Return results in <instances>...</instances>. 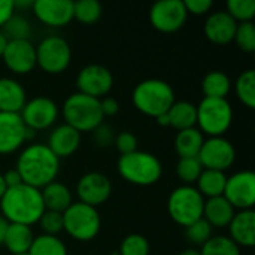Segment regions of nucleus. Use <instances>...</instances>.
Returning a JSON list of instances; mask_svg holds the SVG:
<instances>
[{
  "label": "nucleus",
  "mask_w": 255,
  "mask_h": 255,
  "mask_svg": "<svg viewBox=\"0 0 255 255\" xmlns=\"http://www.w3.org/2000/svg\"><path fill=\"white\" fill-rule=\"evenodd\" d=\"M15 169L22 184L42 190L55 181L60 172V158L46 143H30L19 152Z\"/></svg>",
  "instance_id": "obj_1"
},
{
  "label": "nucleus",
  "mask_w": 255,
  "mask_h": 255,
  "mask_svg": "<svg viewBox=\"0 0 255 255\" xmlns=\"http://www.w3.org/2000/svg\"><path fill=\"white\" fill-rule=\"evenodd\" d=\"M235 91L238 99L250 109L255 108V70L248 69L242 72L236 82H235Z\"/></svg>",
  "instance_id": "obj_31"
},
{
  "label": "nucleus",
  "mask_w": 255,
  "mask_h": 255,
  "mask_svg": "<svg viewBox=\"0 0 255 255\" xmlns=\"http://www.w3.org/2000/svg\"><path fill=\"white\" fill-rule=\"evenodd\" d=\"M7 37L4 36V33L3 31H0V57L3 55V52H4V49H6V46H7Z\"/></svg>",
  "instance_id": "obj_50"
},
{
  "label": "nucleus",
  "mask_w": 255,
  "mask_h": 255,
  "mask_svg": "<svg viewBox=\"0 0 255 255\" xmlns=\"http://www.w3.org/2000/svg\"><path fill=\"white\" fill-rule=\"evenodd\" d=\"M27 130L19 114L0 112V155L18 151L27 142Z\"/></svg>",
  "instance_id": "obj_18"
},
{
  "label": "nucleus",
  "mask_w": 255,
  "mask_h": 255,
  "mask_svg": "<svg viewBox=\"0 0 255 255\" xmlns=\"http://www.w3.org/2000/svg\"><path fill=\"white\" fill-rule=\"evenodd\" d=\"M202 172H203V166L197 157L179 158L176 166V175L184 182V185L196 184Z\"/></svg>",
  "instance_id": "obj_34"
},
{
  "label": "nucleus",
  "mask_w": 255,
  "mask_h": 255,
  "mask_svg": "<svg viewBox=\"0 0 255 255\" xmlns=\"http://www.w3.org/2000/svg\"><path fill=\"white\" fill-rule=\"evenodd\" d=\"M76 194L81 203H85L91 208H96L106 203L112 194L111 179L99 172H88L78 181Z\"/></svg>",
  "instance_id": "obj_15"
},
{
  "label": "nucleus",
  "mask_w": 255,
  "mask_h": 255,
  "mask_svg": "<svg viewBox=\"0 0 255 255\" xmlns=\"http://www.w3.org/2000/svg\"><path fill=\"white\" fill-rule=\"evenodd\" d=\"M33 239H34V235L28 226L9 224L6 235H4L3 245L12 255L24 254V253H28L33 244Z\"/></svg>",
  "instance_id": "obj_26"
},
{
  "label": "nucleus",
  "mask_w": 255,
  "mask_h": 255,
  "mask_svg": "<svg viewBox=\"0 0 255 255\" xmlns=\"http://www.w3.org/2000/svg\"><path fill=\"white\" fill-rule=\"evenodd\" d=\"M1 58L12 73H30L36 67V46L30 40H9Z\"/></svg>",
  "instance_id": "obj_16"
},
{
  "label": "nucleus",
  "mask_w": 255,
  "mask_h": 255,
  "mask_svg": "<svg viewBox=\"0 0 255 255\" xmlns=\"http://www.w3.org/2000/svg\"><path fill=\"white\" fill-rule=\"evenodd\" d=\"M40 196H42L45 211L63 214L73 203L70 190L58 181H54V182L48 184L46 187H43L40 190Z\"/></svg>",
  "instance_id": "obj_24"
},
{
  "label": "nucleus",
  "mask_w": 255,
  "mask_h": 255,
  "mask_svg": "<svg viewBox=\"0 0 255 255\" xmlns=\"http://www.w3.org/2000/svg\"><path fill=\"white\" fill-rule=\"evenodd\" d=\"M93 139L96 142L97 146H102V148H106L109 145L114 143L115 140V134H114V130L112 127L106 126V124H100L97 128L93 130Z\"/></svg>",
  "instance_id": "obj_42"
},
{
  "label": "nucleus",
  "mask_w": 255,
  "mask_h": 255,
  "mask_svg": "<svg viewBox=\"0 0 255 255\" xmlns=\"http://www.w3.org/2000/svg\"><path fill=\"white\" fill-rule=\"evenodd\" d=\"M226 12L236 22H248L255 16V0H227Z\"/></svg>",
  "instance_id": "obj_36"
},
{
  "label": "nucleus",
  "mask_w": 255,
  "mask_h": 255,
  "mask_svg": "<svg viewBox=\"0 0 255 255\" xmlns=\"http://www.w3.org/2000/svg\"><path fill=\"white\" fill-rule=\"evenodd\" d=\"M75 84L78 87V93L100 100L112 90L114 76L111 70L102 64H88L78 72Z\"/></svg>",
  "instance_id": "obj_13"
},
{
  "label": "nucleus",
  "mask_w": 255,
  "mask_h": 255,
  "mask_svg": "<svg viewBox=\"0 0 255 255\" xmlns=\"http://www.w3.org/2000/svg\"><path fill=\"white\" fill-rule=\"evenodd\" d=\"M167 117L169 127H173L178 131L193 128L197 124V106L187 100L175 102L167 111Z\"/></svg>",
  "instance_id": "obj_25"
},
{
  "label": "nucleus",
  "mask_w": 255,
  "mask_h": 255,
  "mask_svg": "<svg viewBox=\"0 0 255 255\" xmlns=\"http://www.w3.org/2000/svg\"><path fill=\"white\" fill-rule=\"evenodd\" d=\"M120 176L139 187H149L160 181L163 175L161 161L151 152L134 151L131 154L121 155L117 164Z\"/></svg>",
  "instance_id": "obj_4"
},
{
  "label": "nucleus",
  "mask_w": 255,
  "mask_h": 255,
  "mask_svg": "<svg viewBox=\"0 0 255 255\" xmlns=\"http://www.w3.org/2000/svg\"><path fill=\"white\" fill-rule=\"evenodd\" d=\"M31 6H33L31 0H16V1H13L15 9H25V7H31Z\"/></svg>",
  "instance_id": "obj_48"
},
{
  "label": "nucleus",
  "mask_w": 255,
  "mask_h": 255,
  "mask_svg": "<svg viewBox=\"0 0 255 255\" xmlns=\"http://www.w3.org/2000/svg\"><path fill=\"white\" fill-rule=\"evenodd\" d=\"M39 224L43 230V235L57 236L60 232H63V214L45 211L39 220Z\"/></svg>",
  "instance_id": "obj_40"
},
{
  "label": "nucleus",
  "mask_w": 255,
  "mask_h": 255,
  "mask_svg": "<svg viewBox=\"0 0 255 255\" xmlns=\"http://www.w3.org/2000/svg\"><path fill=\"white\" fill-rule=\"evenodd\" d=\"M155 121H157V124H158V126L169 127V117H167V112H166V114H163V115H160V117H157V118H155Z\"/></svg>",
  "instance_id": "obj_49"
},
{
  "label": "nucleus",
  "mask_w": 255,
  "mask_h": 255,
  "mask_svg": "<svg viewBox=\"0 0 255 255\" xmlns=\"http://www.w3.org/2000/svg\"><path fill=\"white\" fill-rule=\"evenodd\" d=\"M25 103L24 87L13 78H0V112L19 114Z\"/></svg>",
  "instance_id": "obj_22"
},
{
  "label": "nucleus",
  "mask_w": 255,
  "mask_h": 255,
  "mask_svg": "<svg viewBox=\"0 0 255 255\" xmlns=\"http://www.w3.org/2000/svg\"><path fill=\"white\" fill-rule=\"evenodd\" d=\"M118 152L121 155H126V154H131L134 151H137V137L131 133V131H121L115 136V140H114Z\"/></svg>",
  "instance_id": "obj_41"
},
{
  "label": "nucleus",
  "mask_w": 255,
  "mask_h": 255,
  "mask_svg": "<svg viewBox=\"0 0 255 255\" xmlns=\"http://www.w3.org/2000/svg\"><path fill=\"white\" fill-rule=\"evenodd\" d=\"M0 211L1 217L9 224H22L30 227L39 223L45 212L40 190L25 184L7 188L0 199Z\"/></svg>",
  "instance_id": "obj_2"
},
{
  "label": "nucleus",
  "mask_w": 255,
  "mask_h": 255,
  "mask_svg": "<svg viewBox=\"0 0 255 255\" xmlns=\"http://www.w3.org/2000/svg\"><path fill=\"white\" fill-rule=\"evenodd\" d=\"M103 7L97 0H78L73 1V18L81 24L91 25L102 16Z\"/></svg>",
  "instance_id": "obj_32"
},
{
  "label": "nucleus",
  "mask_w": 255,
  "mask_h": 255,
  "mask_svg": "<svg viewBox=\"0 0 255 255\" xmlns=\"http://www.w3.org/2000/svg\"><path fill=\"white\" fill-rule=\"evenodd\" d=\"M131 102L143 115L157 118L166 114L176 100L170 84L163 79L151 78L139 82L134 87L131 93Z\"/></svg>",
  "instance_id": "obj_3"
},
{
  "label": "nucleus",
  "mask_w": 255,
  "mask_h": 255,
  "mask_svg": "<svg viewBox=\"0 0 255 255\" xmlns=\"http://www.w3.org/2000/svg\"><path fill=\"white\" fill-rule=\"evenodd\" d=\"M205 199L193 185H181L175 188L167 199V212L170 218L182 226L190 224L203 218Z\"/></svg>",
  "instance_id": "obj_8"
},
{
  "label": "nucleus",
  "mask_w": 255,
  "mask_h": 255,
  "mask_svg": "<svg viewBox=\"0 0 255 255\" xmlns=\"http://www.w3.org/2000/svg\"><path fill=\"white\" fill-rule=\"evenodd\" d=\"M179 255H202L200 254V250H196V248H188L185 251H182Z\"/></svg>",
  "instance_id": "obj_51"
},
{
  "label": "nucleus",
  "mask_w": 255,
  "mask_h": 255,
  "mask_svg": "<svg viewBox=\"0 0 255 255\" xmlns=\"http://www.w3.org/2000/svg\"><path fill=\"white\" fill-rule=\"evenodd\" d=\"M72 61V48L60 36H46L36 46V66L45 73L60 75Z\"/></svg>",
  "instance_id": "obj_9"
},
{
  "label": "nucleus",
  "mask_w": 255,
  "mask_h": 255,
  "mask_svg": "<svg viewBox=\"0 0 255 255\" xmlns=\"http://www.w3.org/2000/svg\"><path fill=\"white\" fill-rule=\"evenodd\" d=\"M58 114L60 109L52 99L39 96L27 100L19 112V117L27 128L39 131L52 127L58 118Z\"/></svg>",
  "instance_id": "obj_10"
},
{
  "label": "nucleus",
  "mask_w": 255,
  "mask_h": 255,
  "mask_svg": "<svg viewBox=\"0 0 255 255\" xmlns=\"http://www.w3.org/2000/svg\"><path fill=\"white\" fill-rule=\"evenodd\" d=\"M6 184H4V179H3V175L0 173V199L3 197V194L6 193Z\"/></svg>",
  "instance_id": "obj_52"
},
{
  "label": "nucleus",
  "mask_w": 255,
  "mask_h": 255,
  "mask_svg": "<svg viewBox=\"0 0 255 255\" xmlns=\"http://www.w3.org/2000/svg\"><path fill=\"white\" fill-rule=\"evenodd\" d=\"M61 114L64 124L73 127L79 133L93 131L105 120L100 109V100L82 93L70 94L63 103Z\"/></svg>",
  "instance_id": "obj_5"
},
{
  "label": "nucleus",
  "mask_w": 255,
  "mask_h": 255,
  "mask_svg": "<svg viewBox=\"0 0 255 255\" xmlns=\"http://www.w3.org/2000/svg\"><path fill=\"white\" fill-rule=\"evenodd\" d=\"M233 123V109L227 99L203 97L197 105V128L209 137H220Z\"/></svg>",
  "instance_id": "obj_7"
},
{
  "label": "nucleus",
  "mask_w": 255,
  "mask_h": 255,
  "mask_svg": "<svg viewBox=\"0 0 255 255\" xmlns=\"http://www.w3.org/2000/svg\"><path fill=\"white\" fill-rule=\"evenodd\" d=\"M238 22L226 12V10H217L212 12L203 25V33L208 40L217 45H227L233 42L235 33H236Z\"/></svg>",
  "instance_id": "obj_19"
},
{
  "label": "nucleus",
  "mask_w": 255,
  "mask_h": 255,
  "mask_svg": "<svg viewBox=\"0 0 255 255\" xmlns=\"http://www.w3.org/2000/svg\"><path fill=\"white\" fill-rule=\"evenodd\" d=\"M149 242L145 236L133 233L123 239L118 255H149Z\"/></svg>",
  "instance_id": "obj_38"
},
{
  "label": "nucleus",
  "mask_w": 255,
  "mask_h": 255,
  "mask_svg": "<svg viewBox=\"0 0 255 255\" xmlns=\"http://www.w3.org/2000/svg\"><path fill=\"white\" fill-rule=\"evenodd\" d=\"M184 6L190 13L193 15H205L208 13L212 6H214V1L212 0H184Z\"/></svg>",
  "instance_id": "obj_43"
},
{
  "label": "nucleus",
  "mask_w": 255,
  "mask_h": 255,
  "mask_svg": "<svg viewBox=\"0 0 255 255\" xmlns=\"http://www.w3.org/2000/svg\"><path fill=\"white\" fill-rule=\"evenodd\" d=\"M185 236L193 245L203 247L212 238V227L209 226L208 221H205L202 218V220L190 224L188 227H185Z\"/></svg>",
  "instance_id": "obj_39"
},
{
  "label": "nucleus",
  "mask_w": 255,
  "mask_h": 255,
  "mask_svg": "<svg viewBox=\"0 0 255 255\" xmlns=\"http://www.w3.org/2000/svg\"><path fill=\"white\" fill-rule=\"evenodd\" d=\"M16 255H28V253H24V254H16Z\"/></svg>",
  "instance_id": "obj_53"
},
{
  "label": "nucleus",
  "mask_w": 255,
  "mask_h": 255,
  "mask_svg": "<svg viewBox=\"0 0 255 255\" xmlns=\"http://www.w3.org/2000/svg\"><path fill=\"white\" fill-rule=\"evenodd\" d=\"M233 42H236V45L239 46V49H242L244 52L253 54L255 51L254 22H253V21H248V22H238V27H236V33H235Z\"/></svg>",
  "instance_id": "obj_37"
},
{
  "label": "nucleus",
  "mask_w": 255,
  "mask_h": 255,
  "mask_svg": "<svg viewBox=\"0 0 255 255\" xmlns=\"http://www.w3.org/2000/svg\"><path fill=\"white\" fill-rule=\"evenodd\" d=\"M202 255H241V248L229 236H212L200 250Z\"/></svg>",
  "instance_id": "obj_33"
},
{
  "label": "nucleus",
  "mask_w": 255,
  "mask_h": 255,
  "mask_svg": "<svg viewBox=\"0 0 255 255\" xmlns=\"http://www.w3.org/2000/svg\"><path fill=\"white\" fill-rule=\"evenodd\" d=\"M100 109H102L103 117H114L120 111V103L117 102V99L106 96V97L100 99Z\"/></svg>",
  "instance_id": "obj_44"
},
{
  "label": "nucleus",
  "mask_w": 255,
  "mask_h": 255,
  "mask_svg": "<svg viewBox=\"0 0 255 255\" xmlns=\"http://www.w3.org/2000/svg\"><path fill=\"white\" fill-rule=\"evenodd\" d=\"M111 255H118V254H111Z\"/></svg>",
  "instance_id": "obj_54"
},
{
  "label": "nucleus",
  "mask_w": 255,
  "mask_h": 255,
  "mask_svg": "<svg viewBox=\"0 0 255 255\" xmlns=\"http://www.w3.org/2000/svg\"><path fill=\"white\" fill-rule=\"evenodd\" d=\"M235 214H236V209L223 196L205 200L203 220L208 221L212 229L214 227H217V229L229 227Z\"/></svg>",
  "instance_id": "obj_23"
},
{
  "label": "nucleus",
  "mask_w": 255,
  "mask_h": 255,
  "mask_svg": "<svg viewBox=\"0 0 255 255\" xmlns=\"http://www.w3.org/2000/svg\"><path fill=\"white\" fill-rule=\"evenodd\" d=\"M81 145V133L67 124L57 126L52 128L46 146L61 160L73 155Z\"/></svg>",
  "instance_id": "obj_20"
},
{
  "label": "nucleus",
  "mask_w": 255,
  "mask_h": 255,
  "mask_svg": "<svg viewBox=\"0 0 255 255\" xmlns=\"http://www.w3.org/2000/svg\"><path fill=\"white\" fill-rule=\"evenodd\" d=\"M203 142H205V136L197 127L181 130V131H178V134L175 137L176 154L179 155V158L197 157Z\"/></svg>",
  "instance_id": "obj_27"
},
{
  "label": "nucleus",
  "mask_w": 255,
  "mask_h": 255,
  "mask_svg": "<svg viewBox=\"0 0 255 255\" xmlns=\"http://www.w3.org/2000/svg\"><path fill=\"white\" fill-rule=\"evenodd\" d=\"M203 169L226 172L233 166L236 160V149L230 140L224 136L220 137H208L205 139L200 152L197 155Z\"/></svg>",
  "instance_id": "obj_12"
},
{
  "label": "nucleus",
  "mask_w": 255,
  "mask_h": 255,
  "mask_svg": "<svg viewBox=\"0 0 255 255\" xmlns=\"http://www.w3.org/2000/svg\"><path fill=\"white\" fill-rule=\"evenodd\" d=\"M7 226H9V223L0 215V245H3V241H4V235H6Z\"/></svg>",
  "instance_id": "obj_47"
},
{
  "label": "nucleus",
  "mask_w": 255,
  "mask_h": 255,
  "mask_svg": "<svg viewBox=\"0 0 255 255\" xmlns=\"http://www.w3.org/2000/svg\"><path fill=\"white\" fill-rule=\"evenodd\" d=\"M4 27V36L7 40H28V36L31 34V24L28 19H25L21 15H12Z\"/></svg>",
  "instance_id": "obj_35"
},
{
  "label": "nucleus",
  "mask_w": 255,
  "mask_h": 255,
  "mask_svg": "<svg viewBox=\"0 0 255 255\" xmlns=\"http://www.w3.org/2000/svg\"><path fill=\"white\" fill-rule=\"evenodd\" d=\"M188 12L184 0H160L149 9V21L152 27L161 33H173L184 27Z\"/></svg>",
  "instance_id": "obj_11"
},
{
  "label": "nucleus",
  "mask_w": 255,
  "mask_h": 255,
  "mask_svg": "<svg viewBox=\"0 0 255 255\" xmlns=\"http://www.w3.org/2000/svg\"><path fill=\"white\" fill-rule=\"evenodd\" d=\"M223 197L239 211L253 209L255 205V175L251 170H242L227 178Z\"/></svg>",
  "instance_id": "obj_14"
},
{
  "label": "nucleus",
  "mask_w": 255,
  "mask_h": 255,
  "mask_svg": "<svg viewBox=\"0 0 255 255\" xmlns=\"http://www.w3.org/2000/svg\"><path fill=\"white\" fill-rule=\"evenodd\" d=\"M34 16L48 27H64L73 19L72 0H34Z\"/></svg>",
  "instance_id": "obj_17"
},
{
  "label": "nucleus",
  "mask_w": 255,
  "mask_h": 255,
  "mask_svg": "<svg viewBox=\"0 0 255 255\" xmlns=\"http://www.w3.org/2000/svg\"><path fill=\"white\" fill-rule=\"evenodd\" d=\"M102 227V220L96 208L81 202H73L63 212V230L79 242L93 241Z\"/></svg>",
  "instance_id": "obj_6"
},
{
  "label": "nucleus",
  "mask_w": 255,
  "mask_h": 255,
  "mask_svg": "<svg viewBox=\"0 0 255 255\" xmlns=\"http://www.w3.org/2000/svg\"><path fill=\"white\" fill-rule=\"evenodd\" d=\"M226 182H227V176L224 172L203 169V172L200 173L196 182L197 184L196 188L203 196V199H214L224 194Z\"/></svg>",
  "instance_id": "obj_28"
},
{
  "label": "nucleus",
  "mask_w": 255,
  "mask_h": 255,
  "mask_svg": "<svg viewBox=\"0 0 255 255\" xmlns=\"http://www.w3.org/2000/svg\"><path fill=\"white\" fill-rule=\"evenodd\" d=\"M232 90V81L227 73L221 70H212L205 75L202 81V91L209 99H227Z\"/></svg>",
  "instance_id": "obj_29"
},
{
  "label": "nucleus",
  "mask_w": 255,
  "mask_h": 255,
  "mask_svg": "<svg viewBox=\"0 0 255 255\" xmlns=\"http://www.w3.org/2000/svg\"><path fill=\"white\" fill-rule=\"evenodd\" d=\"M3 179H4V184H6V188H13L16 185H21L22 181H21V176L18 173V170L13 167V169H9L4 175H3Z\"/></svg>",
  "instance_id": "obj_46"
},
{
  "label": "nucleus",
  "mask_w": 255,
  "mask_h": 255,
  "mask_svg": "<svg viewBox=\"0 0 255 255\" xmlns=\"http://www.w3.org/2000/svg\"><path fill=\"white\" fill-rule=\"evenodd\" d=\"M28 255H67V247L58 236L39 235L33 239Z\"/></svg>",
  "instance_id": "obj_30"
},
{
  "label": "nucleus",
  "mask_w": 255,
  "mask_h": 255,
  "mask_svg": "<svg viewBox=\"0 0 255 255\" xmlns=\"http://www.w3.org/2000/svg\"><path fill=\"white\" fill-rule=\"evenodd\" d=\"M13 13V0H0V27H3Z\"/></svg>",
  "instance_id": "obj_45"
},
{
  "label": "nucleus",
  "mask_w": 255,
  "mask_h": 255,
  "mask_svg": "<svg viewBox=\"0 0 255 255\" xmlns=\"http://www.w3.org/2000/svg\"><path fill=\"white\" fill-rule=\"evenodd\" d=\"M230 239L241 248H251L255 244V212L254 209L239 211L229 224Z\"/></svg>",
  "instance_id": "obj_21"
}]
</instances>
